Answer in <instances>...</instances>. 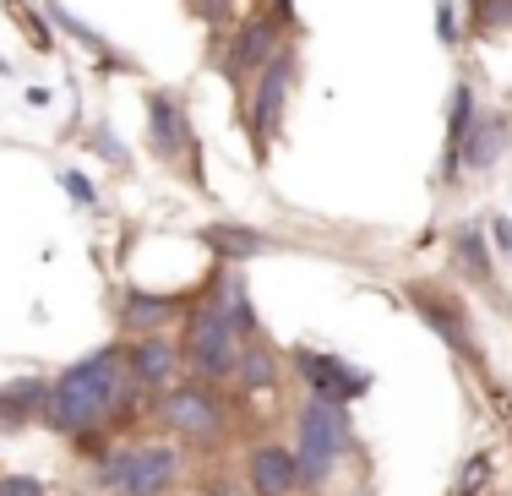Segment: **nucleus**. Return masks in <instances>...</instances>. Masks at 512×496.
<instances>
[{
	"label": "nucleus",
	"mask_w": 512,
	"mask_h": 496,
	"mask_svg": "<svg viewBox=\"0 0 512 496\" xmlns=\"http://www.w3.org/2000/svg\"><path fill=\"white\" fill-rule=\"evenodd\" d=\"M39 398H44V387H39V382H22V387H11V393L0 398V420H22L28 409H39Z\"/></svg>",
	"instance_id": "nucleus-15"
},
{
	"label": "nucleus",
	"mask_w": 512,
	"mask_h": 496,
	"mask_svg": "<svg viewBox=\"0 0 512 496\" xmlns=\"http://www.w3.org/2000/svg\"><path fill=\"white\" fill-rule=\"evenodd\" d=\"M0 496H44V480H33V475H11V480H0Z\"/></svg>",
	"instance_id": "nucleus-18"
},
{
	"label": "nucleus",
	"mask_w": 512,
	"mask_h": 496,
	"mask_svg": "<svg viewBox=\"0 0 512 496\" xmlns=\"http://www.w3.org/2000/svg\"><path fill=\"white\" fill-rule=\"evenodd\" d=\"M224 6H229V0H202V11H213V17H218Z\"/></svg>",
	"instance_id": "nucleus-22"
},
{
	"label": "nucleus",
	"mask_w": 512,
	"mask_h": 496,
	"mask_svg": "<svg viewBox=\"0 0 512 496\" xmlns=\"http://www.w3.org/2000/svg\"><path fill=\"white\" fill-rule=\"evenodd\" d=\"M207 240H213L218 251H229V257H251V251H262V235H246V229H224V224H218Z\"/></svg>",
	"instance_id": "nucleus-17"
},
{
	"label": "nucleus",
	"mask_w": 512,
	"mask_h": 496,
	"mask_svg": "<svg viewBox=\"0 0 512 496\" xmlns=\"http://www.w3.org/2000/svg\"><path fill=\"white\" fill-rule=\"evenodd\" d=\"M289 77H295V60L289 55H273L262 71V82H256V110H251V126L262 131H278V110H284V93H289Z\"/></svg>",
	"instance_id": "nucleus-6"
},
{
	"label": "nucleus",
	"mask_w": 512,
	"mask_h": 496,
	"mask_svg": "<svg viewBox=\"0 0 512 496\" xmlns=\"http://www.w3.org/2000/svg\"><path fill=\"white\" fill-rule=\"evenodd\" d=\"M66 191H71V197H82V202H93V186L82 175H66Z\"/></svg>",
	"instance_id": "nucleus-21"
},
{
	"label": "nucleus",
	"mask_w": 512,
	"mask_h": 496,
	"mask_svg": "<svg viewBox=\"0 0 512 496\" xmlns=\"http://www.w3.org/2000/svg\"><path fill=\"white\" fill-rule=\"evenodd\" d=\"M502 120L496 115H474V126H469V137H463V164L469 169H485L496 159V153H502Z\"/></svg>",
	"instance_id": "nucleus-10"
},
{
	"label": "nucleus",
	"mask_w": 512,
	"mask_h": 496,
	"mask_svg": "<svg viewBox=\"0 0 512 496\" xmlns=\"http://www.w3.org/2000/svg\"><path fill=\"white\" fill-rule=\"evenodd\" d=\"M120 360L115 349H99V355H88L82 366H71L66 377L55 382L50 393V420L60 431H88L99 426V420L109 415V409L120 404Z\"/></svg>",
	"instance_id": "nucleus-1"
},
{
	"label": "nucleus",
	"mask_w": 512,
	"mask_h": 496,
	"mask_svg": "<svg viewBox=\"0 0 512 496\" xmlns=\"http://www.w3.org/2000/svg\"><path fill=\"white\" fill-rule=\"evenodd\" d=\"M458 257H463V268H469L474 278H491V257H485L480 229H463V235H458Z\"/></svg>",
	"instance_id": "nucleus-16"
},
{
	"label": "nucleus",
	"mask_w": 512,
	"mask_h": 496,
	"mask_svg": "<svg viewBox=\"0 0 512 496\" xmlns=\"http://www.w3.org/2000/svg\"><path fill=\"white\" fill-rule=\"evenodd\" d=\"M169 317V300L164 295H126V322L131 328H153V322Z\"/></svg>",
	"instance_id": "nucleus-14"
},
{
	"label": "nucleus",
	"mask_w": 512,
	"mask_h": 496,
	"mask_svg": "<svg viewBox=\"0 0 512 496\" xmlns=\"http://www.w3.org/2000/svg\"><path fill=\"white\" fill-rule=\"evenodd\" d=\"M414 300H420V311H425V322H431V328H436V333H442V338H447V344H453V349H469V338H463V328H458V322H453V311H447V306H442V300H431V295H414Z\"/></svg>",
	"instance_id": "nucleus-13"
},
{
	"label": "nucleus",
	"mask_w": 512,
	"mask_h": 496,
	"mask_svg": "<svg viewBox=\"0 0 512 496\" xmlns=\"http://www.w3.org/2000/svg\"><path fill=\"white\" fill-rule=\"evenodd\" d=\"M235 333H240V328L229 322L224 306L197 311V322H191V338H186V355L197 360V371H207V377H229V371L240 366Z\"/></svg>",
	"instance_id": "nucleus-4"
},
{
	"label": "nucleus",
	"mask_w": 512,
	"mask_h": 496,
	"mask_svg": "<svg viewBox=\"0 0 512 496\" xmlns=\"http://www.w3.org/2000/svg\"><path fill=\"white\" fill-rule=\"evenodd\" d=\"M164 415H169V426L186 431V437H213V426H218V409H213V398H207L202 387H180V393H169Z\"/></svg>",
	"instance_id": "nucleus-7"
},
{
	"label": "nucleus",
	"mask_w": 512,
	"mask_h": 496,
	"mask_svg": "<svg viewBox=\"0 0 512 496\" xmlns=\"http://www.w3.org/2000/svg\"><path fill=\"white\" fill-rule=\"evenodd\" d=\"M480 480H485V458H480V464L463 469V491H480Z\"/></svg>",
	"instance_id": "nucleus-20"
},
{
	"label": "nucleus",
	"mask_w": 512,
	"mask_h": 496,
	"mask_svg": "<svg viewBox=\"0 0 512 496\" xmlns=\"http://www.w3.org/2000/svg\"><path fill=\"white\" fill-rule=\"evenodd\" d=\"M273 44H278V28L267 17L246 22V33H240V44H235V66H262V60L273 55Z\"/></svg>",
	"instance_id": "nucleus-11"
},
{
	"label": "nucleus",
	"mask_w": 512,
	"mask_h": 496,
	"mask_svg": "<svg viewBox=\"0 0 512 496\" xmlns=\"http://www.w3.org/2000/svg\"><path fill=\"white\" fill-rule=\"evenodd\" d=\"M240 371H246V382H267V377H273V366H267L262 355H246V360H240Z\"/></svg>",
	"instance_id": "nucleus-19"
},
{
	"label": "nucleus",
	"mask_w": 512,
	"mask_h": 496,
	"mask_svg": "<svg viewBox=\"0 0 512 496\" xmlns=\"http://www.w3.org/2000/svg\"><path fill=\"white\" fill-rule=\"evenodd\" d=\"M148 126H153V148L158 153H180V148H186V115H180V104H169L164 93H153V99H148Z\"/></svg>",
	"instance_id": "nucleus-9"
},
{
	"label": "nucleus",
	"mask_w": 512,
	"mask_h": 496,
	"mask_svg": "<svg viewBox=\"0 0 512 496\" xmlns=\"http://www.w3.org/2000/svg\"><path fill=\"white\" fill-rule=\"evenodd\" d=\"M131 366H137L142 382H169V371H175V349H169L164 338H148V344L131 355Z\"/></svg>",
	"instance_id": "nucleus-12"
},
{
	"label": "nucleus",
	"mask_w": 512,
	"mask_h": 496,
	"mask_svg": "<svg viewBox=\"0 0 512 496\" xmlns=\"http://www.w3.org/2000/svg\"><path fill=\"white\" fill-rule=\"evenodd\" d=\"M251 486L262 496H289L300 486V464L284 447H262V453H251Z\"/></svg>",
	"instance_id": "nucleus-8"
},
{
	"label": "nucleus",
	"mask_w": 512,
	"mask_h": 496,
	"mask_svg": "<svg viewBox=\"0 0 512 496\" xmlns=\"http://www.w3.org/2000/svg\"><path fill=\"white\" fill-rule=\"evenodd\" d=\"M349 442V426H344V409L333 404V398H311L306 409H300V480H327V469H333V458L344 453Z\"/></svg>",
	"instance_id": "nucleus-2"
},
{
	"label": "nucleus",
	"mask_w": 512,
	"mask_h": 496,
	"mask_svg": "<svg viewBox=\"0 0 512 496\" xmlns=\"http://www.w3.org/2000/svg\"><path fill=\"white\" fill-rule=\"evenodd\" d=\"M295 366H300V377L311 382V393L316 398H355V393H365L371 387V377L365 371H355V366H344V360H333V355H316V349H300L295 355Z\"/></svg>",
	"instance_id": "nucleus-5"
},
{
	"label": "nucleus",
	"mask_w": 512,
	"mask_h": 496,
	"mask_svg": "<svg viewBox=\"0 0 512 496\" xmlns=\"http://www.w3.org/2000/svg\"><path fill=\"white\" fill-rule=\"evenodd\" d=\"M289 11H295V6H289V0H278V17H289Z\"/></svg>",
	"instance_id": "nucleus-23"
},
{
	"label": "nucleus",
	"mask_w": 512,
	"mask_h": 496,
	"mask_svg": "<svg viewBox=\"0 0 512 496\" xmlns=\"http://www.w3.org/2000/svg\"><path fill=\"white\" fill-rule=\"evenodd\" d=\"M175 480V453L169 447H131L104 464V486L115 496H158Z\"/></svg>",
	"instance_id": "nucleus-3"
}]
</instances>
